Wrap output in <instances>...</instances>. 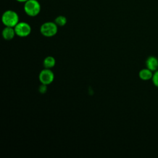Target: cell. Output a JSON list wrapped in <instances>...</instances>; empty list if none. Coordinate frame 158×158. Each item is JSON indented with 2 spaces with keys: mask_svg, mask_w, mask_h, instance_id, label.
<instances>
[{
  "mask_svg": "<svg viewBox=\"0 0 158 158\" xmlns=\"http://www.w3.org/2000/svg\"><path fill=\"white\" fill-rule=\"evenodd\" d=\"M152 80L154 85L156 87H158V70L155 71V72L153 73Z\"/></svg>",
  "mask_w": 158,
  "mask_h": 158,
  "instance_id": "cell-11",
  "label": "cell"
},
{
  "mask_svg": "<svg viewBox=\"0 0 158 158\" xmlns=\"http://www.w3.org/2000/svg\"><path fill=\"white\" fill-rule=\"evenodd\" d=\"M3 38L6 40H12L15 34V30L13 28V27H6L2 31V33Z\"/></svg>",
  "mask_w": 158,
  "mask_h": 158,
  "instance_id": "cell-7",
  "label": "cell"
},
{
  "mask_svg": "<svg viewBox=\"0 0 158 158\" xmlns=\"http://www.w3.org/2000/svg\"><path fill=\"white\" fill-rule=\"evenodd\" d=\"M25 12L30 16H36L40 11V5L36 0H28L24 6Z\"/></svg>",
  "mask_w": 158,
  "mask_h": 158,
  "instance_id": "cell-2",
  "label": "cell"
},
{
  "mask_svg": "<svg viewBox=\"0 0 158 158\" xmlns=\"http://www.w3.org/2000/svg\"><path fill=\"white\" fill-rule=\"evenodd\" d=\"M56 64V60L52 56L46 57L43 61V65L46 69H51Z\"/></svg>",
  "mask_w": 158,
  "mask_h": 158,
  "instance_id": "cell-9",
  "label": "cell"
},
{
  "mask_svg": "<svg viewBox=\"0 0 158 158\" xmlns=\"http://www.w3.org/2000/svg\"><path fill=\"white\" fill-rule=\"evenodd\" d=\"M2 22L6 27H15L19 23L18 15L14 11L7 10L2 16Z\"/></svg>",
  "mask_w": 158,
  "mask_h": 158,
  "instance_id": "cell-1",
  "label": "cell"
},
{
  "mask_svg": "<svg viewBox=\"0 0 158 158\" xmlns=\"http://www.w3.org/2000/svg\"><path fill=\"white\" fill-rule=\"evenodd\" d=\"M17 1H19V2H26L28 0H17Z\"/></svg>",
  "mask_w": 158,
  "mask_h": 158,
  "instance_id": "cell-13",
  "label": "cell"
},
{
  "mask_svg": "<svg viewBox=\"0 0 158 158\" xmlns=\"http://www.w3.org/2000/svg\"><path fill=\"white\" fill-rule=\"evenodd\" d=\"M146 67L152 72L158 69V59L154 56H149L146 60Z\"/></svg>",
  "mask_w": 158,
  "mask_h": 158,
  "instance_id": "cell-6",
  "label": "cell"
},
{
  "mask_svg": "<svg viewBox=\"0 0 158 158\" xmlns=\"http://www.w3.org/2000/svg\"><path fill=\"white\" fill-rule=\"evenodd\" d=\"M46 90H47V85L41 83V85L39 87V91L41 93H46Z\"/></svg>",
  "mask_w": 158,
  "mask_h": 158,
  "instance_id": "cell-12",
  "label": "cell"
},
{
  "mask_svg": "<svg viewBox=\"0 0 158 158\" xmlns=\"http://www.w3.org/2000/svg\"><path fill=\"white\" fill-rule=\"evenodd\" d=\"M55 23L57 25L60 26V27H62L64 25H65L67 23V19L64 16H58L56 19H55Z\"/></svg>",
  "mask_w": 158,
  "mask_h": 158,
  "instance_id": "cell-10",
  "label": "cell"
},
{
  "mask_svg": "<svg viewBox=\"0 0 158 158\" xmlns=\"http://www.w3.org/2000/svg\"><path fill=\"white\" fill-rule=\"evenodd\" d=\"M54 78L53 72L50 69H45L41 71L39 75V80L42 84L49 85L51 84Z\"/></svg>",
  "mask_w": 158,
  "mask_h": 158,
  "instance_id": "cell-5",
  "label": "cell"
},
{
  "mask_svg": "<svg viewBox=\"0 0 158 158\" xmlns=\"http://www.w3.org/2000/svg\"><path fill=\"white\" fill-rule=\"evenodd\" d=\"M15 34L20 37H25L30 35L31 27L29 24L25 22L18 23L14 27Z\"/></svg>",
  "mask_w": 158,
  "mask_h": 158,
  "instance_id": "cell-4",
  "label": "cell"
},
{
  "mask_svg": "<svg viewBox=\"0 0 158 158\" xmlns=\"http://www.w3.org/2000/svg\"><path fill=\"white\" fill-rule=\"evenodd\" d=\"M41 34L46 37L54 36L57 32V25L56 23L48 22L43 23L40 28Z\"/></svg>",
  "mask_w": 158,
  "mask_h": 158,
  "instance_id": "cell-3",
  "label": "cell"
},
{
  "mask_svg": "<svg viewBox=\"0 0 158 158\" xmlns=\"http://www.w3.org/2000/svg\"><path fill=\"white\" fill-rule=\"evenodd\" d=\"M152 75H153L152 71L148 69V68L143 69L139 72V78L141 80H144V81H147V80L151 79L152 77Z\"/></svg>",
  "mask_w": 158,
  "mask_h": 158,
  "instance_id": "cell-8",
  "label": "cell"
}]
</instances>
